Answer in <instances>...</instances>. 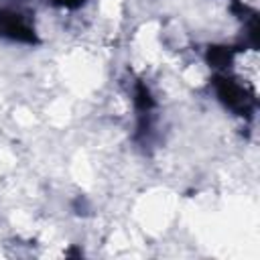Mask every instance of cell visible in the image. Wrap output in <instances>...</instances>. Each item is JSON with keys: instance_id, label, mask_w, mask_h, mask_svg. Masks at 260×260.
<instances>
[{"instance_id": "1", "label": "cell", "mask_w": 260, "mask_h": 260, "mask_svg": "<svg viewBox=\"0 0 260 260\" xmlns=\"http://www.w3.org/2000/svg\"><path fill=\"white\" fill-rule=\"evenodd\" d=\"M215 89H217V98L234 112L238 114H250L254 98L236 81L228 79V77H217L215 79Z\"/></svg>"}, {"instance_id": "2", "label": "cell", "mask_w": 260, "mask_h": 260, "mask_svg": "<svg viewBox=\"0 0 260 260\" xmlns=\"http://www.w3.org/2000/svg\"><path fill=\"white\" fill-rule=\"evenodd\" d=\"M0 35L12 41H22V43L37 41L35 30L24 20V16L18 12H10V10H0Z\"/></svg>"}, {"instance_id": "3", "label": "cell", "mask_w": 260, "mask_h": 260, "mask_svg": "<svg viewBox=\"0 0 260 260\" xmlns=\"http://www.w3.org/2000/svg\"><path fill=\"white\" fill-rule=\"evenodd\" d=\"M53 2L55 4H61V6H71L73 8V6H79L83 0H53Z\"/></svg>"}]
</instances>
